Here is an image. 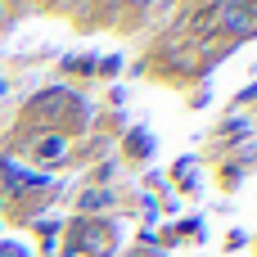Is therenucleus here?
Segmentation results:
<instances>
[{"instance_id":"obj_1","label":"nucleus","mask_w":257,"mask_h":257,"mask_svg":"<svg viewBox=\"0 0 257 257\" xmlns=\"http://www.w3.org/2000/svg\"><path fill=\"white\" fill-rule=\"evenodd\" d=\"M212 27H217L221 36H230V41L253 36V32H257V5H248V0H221Z\"/></svg>"},{"instance_id":"obj_2","label":"nucleus","mask_w":257,"mask_h":257,"mask_svg":"<svg viewBox=\"0 0 257 257\" xmlns=\"http://www.w3.org/2000/svg\"><path fill=\"white\" fill-rule=\"evenodd\" d=\"M68 140L63 136H50V140H36V158H63Z\"/></svg>"}]
</instances>
